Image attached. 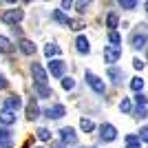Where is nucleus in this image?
Wrapping results in <instances>:
<instances>
[{
    "label": "nucleus",
    "mask_w": 148,
    "mask_h": 148,
    "mask_svg": "<svg viewBox=\"0 0 148 148\" xmlns=\"http://www.w3.org/2000/svg\"><path fill=\"white\" fill-rule=\"evenodd\" d=\"M146 42H148V25H137L130 33V47L142 49V47H146Z\"/></svg>",
    "instance_id": "obj_1"
},
{
    "label": "nucleus",
    "mask_w": 148,
    "mask_h": 148,
    "mask_svg": "<svg viewBox=\"0 0 148 148\" xmlns=\"http://www.w3.org/2000/svg\"><path fill=\"white\" fill-rule=\"evenodd\" d=\"M31 75H33V86H49V84H47V82H49V75H47V71L42 69V64L33 62V64H31Z\"/></svg>",
    "instance_id": "obj_2"
},
{
    "label": "nucleus",
    "mask_w": 148,
    "mask_h": 148,
    "mask_svg": "<svg viewBox=\"0 0 148 148\" xmlns=\"http://www.w3.org/2000/svg\"><path fill=\"white\" fill-rule=\"evenodd\" d=\"M84 80H86V84H88V86H91L95 93H97V95H104V93H106L104 80H99V77L93 73V71H86V73H84Z\"/></svg>",
    "instance_id": "obj_3"
},
{
    "label": "nucleus",
    "mask_w": 148,
    "mask_h": 148,
    "mask_svg": "<svg viewBox=\"0 0 148 148\" xmlns=\"http://www.w3.org/2000/svg\"><path fill=\"white\" fill-rule=\"evenodd\" d=\"M25 18V11H22V9H7L5 13H2V22H5V25H18L20 20Z\"/></svg>",
    "instance_id": "obj_4"
},
{
    "label": "nucleus",
    "mask_w": 148,
    "mask_h": 148,
    "mask_svg": "<svg viewBox=\"0 0 148 148\" xmlns=\"http://www.w3.org/2000/svg\"><path fill=\"white\" fill-rule=\"evenodd\" d=\"M122 58V47H115V44H108V47H104V62H108V64H115V62Z\"/></svg>",
    "instance_id": "obj_5"
},
{
    "label": "nucleus",
    "mask_w": 148,
    "mask_h": 148,
    "mask_svg": "<svg viewBox=\"0 0 148 148\" xmlns=\"http://www.w3.org/2000/svg\"><path fill=\"white\" fill-rule=\"evenodd\" d=\"M99 139L102 142H115L117 139V128L113 124H102L99 126Z\"/></svg>",
    "instance_id": "obj_6"
},
{
    "label": "nucleus",
    "mask_w": 148,
    "mask_h": 148,
    "mask_svg": "<svg viewBox=\"0 0 148 148\" xmlns=\"http://www.w3.org/2000/svg\"><path fill=\"white\" fill-rule=\"evenodd\" d=\"M64 115H66V108L62 104H53V106H49V108L44 111V117L47 119H62Z\"/></svg>",
    "instance_id": "obj_7"
},
{
    "label": "nucleus",
    "mask_w": 148,
    "mask_h": 148,
    "mask_svg": "<svg viewBox=\"0 0 148 148\" xmlns=\"http://www.w3.org/2000/svg\"><path fill=\"white\" fill-rule=\"evenodd\" d=\"M64 71H66V62L64 60H51L49 62V73L53 77H64Z\"/></svg>",
    "instance_id": "obj_8"
},
{
    "label": "nucleus",
    "mask_w": 148,
    "mask_h": 148,
    "mask_svg": "<svg viewBox=\"0 0 148 148\" xmlns=\"http://www.w3.org/2000/svg\"><path fill=\"white\" fill-rule=\"evenodd\" d=\"M60 139H62V144H71V146L77 144V135H75V130L71 128V126H64V128L60 130Z\"/></svg>",
    "instance_id": "obj_9"
},
{
    "label": "nucleus",
    "mask_w": 148,
    "mask_h": 148,
    "mask_svg": "<svg viewBox=\"0 0 148 148\" xmlns=\"http://www.w3.org/2000/svg\"><path fill=\"white\" fill-rule=\"evenodd\" d=\"M75 49H77V53H82V56H88L91 53V42H88L86 36H77L75 38Z\"/></svg>",
    "instance_id": "obj_10"
},
{
    "label": "nucleus",
    "mask_w": 148,
    "mask_h": 148,
    "mask_svg": "<svg viewBox=\"0 0 148 148\" xmlns=\"http://www.w3.org/2000/svg\"><path fill=\"white\" fill-rule=\"evenodd\" d=\"M40 117V106H38V102H36V97H31L29 99V104H27V119H38Z\"/></svg>",
    "instance_id": "obj_11"
},
{
    "label": "nucleus",
    "mask_w": 148,
    "mask_h": 148,
    "mask_svg": "<svg viewBox=\"0 0 148 148\" xmlns=\"http://www.w3.org/2000/svg\"><path fill=\"white\" fill-rule=\"evenodd\" d=\"M2 108H9V111H18V108H22V99H20V95H9V97L5 99V106Z\"/></svg>",
    "instance_id": "obj_12"
},
{
    "label": "nucleus",
    "mask_w": 148,
    "mask_h": 148,
    "mask_svg": "<svg viewBox=\"0 0 148 148\" xmlns=\"http://www.w3.org/2000/svg\"><path fill=\"white\" fill-rule=\"evenodd\" d=\"M0 124H5V126L16 124V113L9 111V108H2V111H0Z\"/></svg>",
    "instance_id": "obj_13"
},
{
    "label": "nucleus",
    "mask_w": 148,
    "mask_h": 148,
    "mask_svg": "<svg viewBox=\"0 0 148 148\" xmlns=\"http://www.w3.org/2000/svg\"><path fill=\"white\" fill-rule=\"evenodd\" d=\"M0 148H13V137L7 128H0Z\"/></svg>",
    "instance_id": "obj_14"
},
{
    "label": "nucleus",
    "mask_w": 148,
    "mask_h": 148,
    "mask_svg": "<svg viewBox=\"0 0 148 148\" xmlns=\"http://www.w3.org/2000/svg\"><path fill=\"white\" fill-rule=\"evenodd\" d=\"M18 49L22 51L25 56H33V53H36V44L31 42V40H25V38H22V40L18 42Z\"/></svg>",
    "instance_id": "obj_15"
},
{
    "label": "nucleus",
    "mask_w": 148,
    "mask_h": 148,
    "mask_svg": "<svg viewBox=\"0 0 148 148\" xmlns=\"http://www.w3.org/2000/svg\"><path fill=\"white\" fill-rule=\"evenodd\" d=\"M106 75H108V77L113 80V84H119V82L124 80V71H122V69H117V66H108Z\"/></svg>",
    "instance_id": "obj_16"
},
{
    "label": "nucleus",
    "mask_w": 148,
    "mask_h": 148,
    "mask_svg": "<svg viewBox=\"0 0 148 148\" xmlns=\"http://www.w3.org/2000/svg\"><path fill=\"white\" fill-rule=\"evenodd\" d=\"M33 91H36L38 99H47V97H53V91H51V86H33Z\"/></svg>",
    "instance_id": "obj_17"
},
{
    "label": "nucleus",
    "mask_w": 148,
    "mask_h": 148,
    "mask_svg": "<svg viewBox=\"0 0 148 148\" xmlns=\"http://www.w3.org/2000/svg\"><path fill=\"white\" fill-rule=\"evenodd\" d=\"M44 56L49 58H56V56H60V47H58V44H53V42H49L47 44V47H44Z\"/></svg>",
    "instance_id": "obj_18"
},
{
    "label": "nucleus",
    "mask_w": 148,
    "mask_h": 148,
    "mask_svg": "<svg viewBox=\"0 0 148 148\" xmlns=\"http://www.w3.org/2000/svg\"><path fill=\"white\" fill-rule=\"evenodd\" d=\"M0 51H2V53H13V44H11L9 38L0 36Z\"/></svg>",
    "instance_id": "obj_19"
},
{
    "label": "nucleus",
    "mask_w": 148,
    "mask_h": 148,
    "mask_svg": "<svg viewBox=\"0 0 148 148\" xmlns=\"http://www.w3.org/2000/svg\"><path fill=\"white\" fill-rule=\"evenodd\" d=\"M51 18L56 20L58 25H66V22H69V16H66V13H64V11H62V9H56V11H53V16H51Z\"/></svg>",
    "instance_id": "obj_20"
},
{
    "label": "nucleus",
    "mask_w": 148,
    "mask_h": 148,
    "mask_svg": "<svg viewBox=\"0 0 148 148\" xmlns=\"http://www.w3.org/2000/svg\"><path fill=\"white\" fill-rule=\"evenodd\" d=\"M66 27H69V29H73V31H80V29H84V27H86V25H84V20H82V18H69V22H66Z\"/></svg>",
    "instance_id": "obj_21"
},
{
    "label": "nucleus",
    "mask_w": 148,
    "mask_h": 148,
    "mask_svg": "<svg viewBox=\"0 0 148 148\" xmlns=\"http://www.w3.org/2000/svg\"><path fill=\"white\" fill-rule=\"evenodd\" d=\"M80 128L84 130V133H93V130H95V124H93L91 119L82 117V119H80Z\"/></svg>",
    "instance_id": "obj_22"
},
{
    "label": "nucleus",
    "mask_w": 148,
    "mask_h": 148,
    "mask_svg": "<svg viewBox=\"0 0 148 148\" xmlns=\"http://www.w3.org/2000/svg\"><path fill=\"white\" fill-rule=\"evenodd\" d=\"M117 22H119V18H117V13H108L106 16V27L111 31H115V27H117Z\"/></svg>",
    "instance_id": "obj_23"
},
{
    "label": "nucleus",
    "mask_w": 148,
    "mask_h": 148,
    "mask_svg": "<svg viewBox=\"0 0 148 148\" xmlns=\"http://www.w3.org/2000/svg\"><path fill=\"white\" fill-rule=\"evenodd\" d=\"M130 88H133L135 93H142V88H144V80H142V77H133V80H130Z\"/></svg>",
    "instance_id": "obj_24"
},
{
    "label": "nucleus",
    "mask_w": 148,
    "mask_h": 148,
    "mask_svg": "<svg viewBox=\"0 0 148 148\" xmlns=\"http://www.w3.org/2000/svg\"><path fill=\"white\" fill-rule=\"evenodd\" d=\"M108 42L115 44V47H119V44H122V36H119L117 31H108Z\"/></svg>",
    "instance_id": "obj_25"
},
{
    "label": "nucleus",
    "mask_w": 148,
    "mask_h": 148,
    "mask_svg": "<svg viewBox=\"0 0 148 148\" xmlns=\"http://www.w3.org/2000/svg\"><path fill=\"white\" fill-rule=\"evenodd\" d=\"M38 139H40V142H49L51 139L49 128H38Z\"/></svg>",
    "instance_id": "obj_26"
},
{
    "label": "nucleus",
    "mask_w": 148,
    "mask_h": 148,
    "mask_svg": "<svg viewBox=\"0 0 148 148\" xmlns=\"http://www.w3.org/2000/svg\"><path fill=\"white\" fill-rule=\"evenodd\" d=\"M117 2H119V7H122V9H128V11L137 7V0H117Z\"/></svg>",
    "instance_id": "obj_27"
},
{
    "label": "nucleus",
    "mask_w": 148,
    "mask_h": 148,
    "mask_svg": "<svg viewBox=\"0 0 148 148\" xmlns=\"http://www.w3.org/2000/svg\"><path fill=\"white\" fill-rule=\"evenodd\" d=\"M62 88H64V91L75 88V80H73V77H62Z\"/></svg>",
    "instance_id": "obj_28"
},
{
    "label": "nucleus",
    "mask_w": 148,
    "mask_h": 148,
    "mask_svg": "<svg viewBox=\"0 0 148 148\" xmlns=\"http://www.w3.org/2000/svg\"><path fill=\"white\" fill-rule=\"evenodd\" d=\"M91 2H93V0H77V2H75V9H77L80 13H84V11H86V7L91 5Z\"/></svg>",
    "instance_id": "obj_29"
},
{
    "label": "nucleus",
    "mask_w": 148,
    "mask_h": 148,
    "mask_svg": "<svg viewBox=\"0 0 148 148\" xmlns=\"http://www.w3.org/2000/svg\"><path fill=\"white\" fill-rule=\"evenodd\" d=\"M119 111H122V113H130V111H133V104H130V99H126V97L122 99V104H119Z\"/></svg>",
    "instance_id": "obj_30"
},
{
    "label": "nucleus",
    "mask_w": 148,
    "mask_h": 148,
    "mask_svg": "<svg viewBox=\"0 0 148 148\" xmlns=\"http://www.w3.org/2000/svg\"><path fill=\"white\" fill-rule=\"evenodd\" d=\"M135 117H137V119H146V117H148L146 106H137V108H135Z\"/></svg>",
    "instance_id": "obj_31"
},
{
    "label": "nucleus",
    "mask_w": 148,
    "mask_h": 148,
    "mask_svg": "<svg viewBox=\"0 0 148 148\" xmlns=\"http://www.w3.org/2000/svg\"><path fill=\"white\" fill-rule=\"evenodd\" d=\"M146 102H148V97L144 95V93H137L135 95V104L137 106H146Z\"/></svg>",
    "instance_id": "obj_32"
},
{
    "label": "nucleus",
    "mask_w": 148,
    "mask_h": 148,
    "mask_svg": "<svg viewBox=\"0 0 148 148\" xmlns=\"http://www.w3.org/2000/svg\"><path fill=\"white\" fill-rule=\"evenodd\" d=\"M137 137H139V142H148V126H144V128L139 130V135H137Z\"/></svg>",
    "instance_id": "obj_33"
},
{
    "label": "nucleus",
    "mask_w": 148,
    "mask_h": 148,
    "mask_svg": "<svg viewBox=\"0 0 148 148\" xmlns=\"http://www.w3.org/2000/svg\"><path fill=\"white\" fill-rule=\"evenodd\" d=\"M73 7V0H62V11H69Z\"/></svg>",
    "instance_id": "obj_34"
},
{
    "label": "nucleus",
    "mask_w": 148,
    "mask_h": 148,
    "mask_svg": "<svg viewBox=\"0 0 148 148\" xmlns=\"http://www.w3.org/2000/svg\"><path fill=\"white\" fill-rule=\"evenodd\" d=\"M133 66H135L137 71H142V69H144V62L139 60V58H135V60H133Z\"/></svg>",
    "instance_id": "obj_35"
},
{
    "label": "nucleus",
    "mask_w": 148,
    "mask_h": 148,
    "mask_svg": "<svg viewBox=\"0 0 148 148\" xmlns=\"http://www.w3.org/2000/svg\"><path fill=\"white\" fill-rule=\"evenodd\" d=\"M133 142H139V137L137 135H128L126 137V144H133Z\"/></svg>",
    "instance_id": "obj_36"
},
{
    "label": "nucleus",
    "mask_w": 148,
    "mask_h": 148,
    "mask_svg": "<svg viewBox=\"0 0 148 148\" xmlns=\"http://www.w3.org/2000/svg\"><path fill=\"white\" fill-rule=\"evenodd\" d=\"M7 84H9L7 77H5V75H0V88H7Z\"/></svg>",
    "instance_id": "obj_37"
},
{
    "label": "nucleus",
    "mask_w": 148,
    "mask_h": 148,
    "mask_svg": "<svg viewBox=\"0 0 148 148\" xmlns=\"http://www.w3.org/2000/svg\"><path fill=\"white\" fill-rule=\"evenodd\" d=\"M126 148H142V142H133V144H126Z\"/></svg>",
    "instance_id": "obj_38"
},
{
    "label": "nucleus",
    "mask_w": 148,
    "mask_h": 148,
    "mask_svg": "<svg viewBox=\"0 0 148 148\" xmlns=\"http://www.w3.org/2000/svg\"><path fill=\"white\" fill-rule=\"evenodd\" d=\"M2 5H16V0H0Z\"/></svg>",
    "instance_id": "obj_39"
},
{
    "label": "nucleus",
    "mask_w": 148,
    "mask_h": 148,
    "mask_svg": "<svg viewBox=\"0 0 148 148\" xmlns=\"http://www.w3.org/2000/svg\"><path fill=\"white\" fill-rule=\"evenodd\" d=\"M51 148H64V144H53Z\"/></svg>",
    "instance_id": "obj_40"
},
{
    "label": "nucleus",
    "mask_w": 148,
    "mask_h": 148,
    "mask_svg": "<svg viewBox=\"0 0 148 148\" xmlns=\"http://www.w3.org/2000/svg\"><path fill=\"white\" fill-rule=\"evenodd\" d=\"M144 9H146V13H148V0H146V2H144Z\"/></svg>",
    "instance_id": "obj_41"
},
{
    "label": "nucleus",
    "mask_w": 148,
    "mask_h": 148,
    "mask_svg": "<svg viewBox=\"0 0 148 148\" xmlns=\"http://www.w3.org/2000/svg\"><path fill=\"white\" fill-rule=\"evenodd\" d=\"M22 2H31V0H22Z\"/></svg>",
    "instance_id": "obj_42"
},
{
    "label": "nucleus",
    "mask_w": 148,
    "mask_h": 148,
    "mask_svg": "<svg viewBox=\"0 0 148 148\" xmlns=\"http://www.w3.org/2000/svg\"><path fill=\"white\" fill-rule=\"evenodd\" d=\"M36 148H42V146H36Z\"/></svg>",
    "instance_id": "obj_43"
},
{
    "label": "nucleus",
    "mask_w": 148,
    "mask_h": 148,
    "mask_svg": "<svg viewBox=\"0 0 148 148\" xmlns=\"http://www.w3.org/2000/svg\"><path fill=\"white\" fill-rule=\"evenodd\" d=\"M80 148H84V146H80Z\"/></svg>",
    "instance_id": "obj_44"
}]
</instances>
